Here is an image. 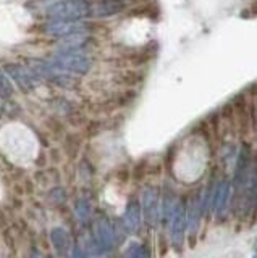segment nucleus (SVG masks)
I'll return each mask as SVG.
<instances>
[{
  "mask_svg": "<svg viewBox=\"0 0 257 258\" xmlns=\"http://www.w3.org/2000/svg\"><path fill=\"white\" fill-rule=\"evenodd\" d=\"M45 12L57 21H79L91 16V4L84 0H63L47 7Z\"/></svg>",
  "mask_w": 257,
  "mask_h": 258,
  "instance_id": "nucleus-1",
  "label": "nucleus"
},
{
  "mask_svg": "<svg viewBox=\"0 0 257 258\" xmlns=\"http://www.w3.org/2000/svg\"><path fill=\"white\" fill-rule=\"evenodd\" d=\"M52 64L63 73L86 75L92 68V60L89 55L81 52H60L54 56Z\"/></svg>",
  "mask_w": 257,
  "mask_h": 258,
  "instance_id": "nucleus-2",
  "label": "nucleus"
},
{
  "mask_svg": "<svg viewBox=\"0 0 257 258\" xmlns=\"http://www.w3.org/2000/svg\"><path fill=\"white\" fill-rule=\"evenodd\" d=\"M186 229H188L186 204H184V202H178L170 220V236H172V244L175 248H181Z\"/></svg>",
  "mask_w": 257,
  "mask_h": 258,
  "instance_id": "nucleus-3",
  "label": "nucleus"
},
{
  "mask_svg": "<svg viewBox=\"0 0 257 258\" xmlns=\"http://www.w3.org/2000/svg\"><path fill=\"white\" fill-rule=\"evenodd\" d=\"M142 216L147 224L156 226L159 221L160 213H159V192L154 187H147L142 194Z\"/></svg>",
  "mask_w": 257,
  "mask_h": 258,
  "instance_id": "nucleus-4",
  "label": "nucleus"
},
{
  "mask_svg": "<svg viewBox=\"0 0 257 258\" xmlns=\"http://www.w3.org/2000/svg\"><path fill=\"white\" fill-rule=\"evenodd\" d=\"M94 234H95V244H97V248L110 250L115 245L114 228H112V223L107 220L106 216H100L99 220L95 221Z\"/></svg>",
  "mask_w": 257,
  "mask_h": 258,
  "instance_id": "nucleus-5",
  "label": "nucleus"
},
{
  "mask_svg": "<svg viewBox=\"0 0 257 258\" xmlns=\"http://www.w3.org/2000/svg\"><path fill=\"white\" fill-rule=\"evenodd\" d=\"M86 26L78 21H52L45 26V32L55 37H68L75 34H84Z\"/></svg>",
  "mask_w": 257,
  "mask_h": 258,
  "instance_id": "nucleus-6",
  "label": "nucleus"
},
{
  "mask_svg": "<svg viewBox=\"0 0 257 258\" xmlns=\"http://www.w3.org/2000/svg\"><path fill=\"white\" fill-rule=\"evenodd\" d=\"M230 196H231V184L223 179L215 185L214 197H212V210L217 216H222L227 212V208L230 205Z\"/></svg>",
  "mask_w": 257,
  "mask_h": 258,
  "instance_id": "nucleus-7",
  "label": "nucleus"
},
{
  "mask_svg": "<svg viewBox=\"0 0 257 258\" xmlns=\"http://www.w3.org/2000/svg\"><path fill=\"white\" fill-rule=\"evenodd\" d=\"M200 218H202V199L196 196L191 199L189 207H186V223H188L186 231H189L191 239L196 237V234L199 231Z\"/></svg>",
  "mask_w": 257,
  "mask_h": 258,
  "instance_id": "nucleus-8",
  "label": "nucleus"
},
{
  "mask_svg": "<svg viewBox=\"0 0 257 258\" xmlns=\"http://www.w3.org/2000/svg\"><path fill=\"white\" fill-rule=\"evenodd\" d=\"M50 240L52 245L62 258H68L71 255V250H73V242H71L70 234L63 229V228H55L50 232Z\"/></svg>",
  "mask_w": 257,
  "mask_h": 258,
  "instance_id": "nucleus-9",
  "label": "nucleus"
},
{
  "mask_svg": "<svg viewBox=\"0 0 257 258\" xmlns=\"http://www.w3.org/2000/svg\"><path fill=\"white\" fill-rule=\"evenodd\" d=\"M141 220H142V212H141V205L136 200H131L128 204L125 215H123V223H125V229L128 232H138L141 228Z\"/></svg>",
  "mask_w": 257,
  "mask_h": 258,
  "instance_id": "nucleus-10",
  "label": "nucleus"
},
{
  "mask_svg": "<svg viewBox=\"0 0 257 258\" xmlns=\"http://www.w3.org/2000/svg\"><path fill=\"white\" fill-rule=\"evenodd\" d=\"M7 73H9V75L12 76V79L17 81V83L20 84V87H23L25 91L34 87V81L37 79L36 75L29 68L18 67V64H9V67H7Z\"/></svg>",
  "mask_w": 257,
  "mask_h": 258,
  "instance_id": "nucleus-11",
  "label": "nucleus"
},
{
  "mask_svg": "<svg viewBox=\"0 0 257 258\" xmlns=\"http://www.w3.org/2000/svg\"><path fill=\"white\" fill-rule=\"evenodd\" d=\"M123 4L120 0H102V2L91 4V16L94 18H106V16L117 15L123 10Z\"/></svg>",
  "mask_w": 257,
  "mask_h": 258,
  "instance_id": "nucleus-12",
  "label": "nucleus"
},
{
  "mask_svg": "<svg viewBox=\"0 0 257 258\" xmlns=\"http://www.w3.org/2000/svg\"><path fill=\"white\" fill-rule=\"evenodd\" d=\"M87 44V37L84 34H75L63 37V40L59 44L60 52H78L83 45Z\"/></svg>",
  "mask_w": 257,
  "mask_h": 258,
  "instance_id": "nucleus-13",
  "label": "nucleus"
},
{
  "mask_svg": "<svg viewBox=\"0 0 257 258\" xmlns=\"http://www.w3.org/2000/svg\"><path fill=\"white\" fill-rule=\"evenodd\" d=\"M175 208H176V199H175V196H173L172 192L170 194H165L164 205H162V215H160L164 224H167L168 221L172 220V215L175 212Z\"/></svg>",
  "mask_w": 257,
  "mask_h": 258,
  "instance_id": "nucleus-14",
  "label": "nucleus"
},
{
  "mask_svg": "<svg viewBox=\"0 0 257 258\" xmlns=\"http://www.w3.org/2000/svg\"><path fill=\"white\" fill-rule=\"evenodd\" d=\"M13 95V84L9 78V75L0 70V97H4V99H9V97Z\"/></svg>",
  "mask_w": 257,
  "mask_h": 258,
  "instance_id": "nucleus-15",
  "label": "nucleus"
},
{
  "mask_svg": "<svg viewBox=\"0 0 257 258\" xmlns=\"http://www.w3.org/2000/svg\"><path fill=\"white\" fill-rule=\"evenodd\" d=\"M150 252L146 245L142 244H131L126 250V258H149Z\"/></svg>",
  "mask_w": 257,
  "mask_h": 258,
  "instance_id": "nucleus-16",
  "label": "nucleus"
},
{
  "mask_svg": "<svg viewBox=\"0 0 257 258\" xmlns=\"http://www.w3.org/2000/svg\"><path fill=\"white\" fill-rule=\"evenodd\" d=\"M76 212H78V216L81 218L83 221H86L87 218H89V215H91L89 204H87V202H84V200H79L78 205H76Z\"/></svg>",
  "mask_w": 257,
  "mask_h": 258,
  "instance_id": "nucleus-17",
  "label": "nucleus"
},
{
  "mask_svg": "<svg viewBox=\"0 0 257 258\" xmlns=\"http://www.w3.org/2000/svg\"><path fill=\"white\" fill-rule=\"evenodd\" d=\"M31 258H42V256H41V253L37 252V250H34L33 255H31Z\"/></svg>",
  "mask_w": 257,
  "mask_h": 258,
  "instance_id": "nucleus-18",
  "label": "nucleus"
},
{
  "mask_svg": "<svg viewBox=\"0 0 257 258\" xmlns=\"http://www.w3.org/2000/svg\"><path fill=\"white\" fill-rule=\"evenodd\" d=\"M255 250H257V242H255Z\"/></svg>",
  "mask_w": 257,
  "mask_h": 258,
  "instance_id": "nucleus-19",
  "label": "nucleus"
},
{
  "mask_svg": "<svg viewBox=\"0 0 257 258\" xmlns=\"http://www.w3.org/2000/svg\"><path fill=\"white\" fill-rule=\"evenodd\" d=\"M252 258H257V255H254V256H252Z\"/></svg>",
  "mask_w": 257,
  "mask_h": 258,
  "instance_id": "nucleus-20",
  "label": "nucleus"
}]
</instances>
